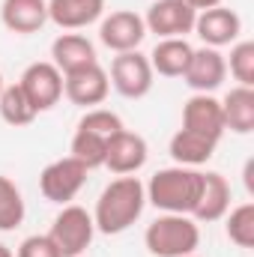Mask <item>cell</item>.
Returning a JSON list of instances; mask_svg holds the SVG:
<instances>
[{
	"instance_id": "cell-1",
	"label": "cell",
	"mask_w": 254,
	"mask_h": 257,
	"mask_svg": "<svg viewBox=\"0 0 254 257\" xmlns=\"http://www.w3.org/2000/svg\"><path fill=\"white\" fill-rule=\"evenodd\" d=\"M147 206V192H144V183L138 177H117L111 180L99 200H96V209H93V224L99 233L105 236H117V233H126L129 227L141 218Z\"/></svg>"
},
{
	"instance_id": "cell-2",
	"label": "cell",
	"mask_w": 254,
	"mask_h": 257,
	"mask_svg": "<svg viewBox=\"0 0 254 257\" xmlns=\"http://www.w3.org/2000/svg\"><path fill=\"white\" fill-rule=\"evenodd\" d=\"M200 186H203V171L174 165V168L156 171L144 186V192H147V203H153L162 212L191 215L200 197Z\"/></svg>"
},
{
	"instance_id": "cell-3",
	"label": "cell",
	"mask_w": 254,
	"mask_h": 257,
	"mask_svg": "<svg viewBox=\"0 0 254 257\" xmlns=\"http://www.w3.org/2000/svg\"><path fill=\"white\" fill-rule=\"evenodd\" d=\"M144 245L153 257H186L200 245V224L191 215L162 212L156 221L147 224Z\"/></svg>"
},
{
	"instance_id": "cell-4",
	"label": "cell",
	"mask_w": 254,
	"mask_h": 257,
	"mask_svg": "<svg viewBox=\"0 0 254 257\" xmlns=\"http://www.w3.org/2000/svg\"><path fill=\"white\" fill-rule=\"evenodd\" d=\"M57 245L60 257H81L93 236H96V224H93V212H87L84 206H75V203H66L63 209L57 212L54 224H51V233H48Z\"/></svg>"
},
{
	"instance_id": "cell-5",
	"label": "cell",
	"mask_w": 254,
	"mask_h": 257,
	"mask_svg": "<svg viewBox=\"0 0 254 257\" xmlns=\"http://www.w3.org/2000/svg\"><path fill=\"white\" fill-rule=\"evenodd\" d=\"M87 174L90 171L78 159L63 156V159H57V162H51V165L42 168V174H39V192H42L45 200L66 206L69 200H75V194L84 189Z\"/></svg>"
},
{
	"instance_id": "cell-6",
	"label": "cell",
	"mask_w": 254,
	"mask_h": 257,
	"mask_svg": "<svg viewBox=\"0 0 254 257\" xmlns=\"http://www.w3.org/2000/svg\"><path fill=\"white\" fill-rule=\"evenodd\" d=\"M18 87L24 90V96L36 108V114H42V111H51L63 99V72L51 60H39L21 72Z\"/></svg>"
},
{
	"instance_id": "cell-7",
	"label": "cell",
	"mask_w": 254,
	"mask_h": 257,
	"mask_svg": "<svg viewBox=\"0 0 254 257\" xmlns=\"http://www.w3.org/2000/svg\"><path fill=\"white\" fill-rule=\"evenodd\" d=\"M111 87L123 96V99H144L150 90H153V66L150 60L141 54V51H126V54H117L111 60Z\"/></svg>"
},
{
	"instance_id": "cell-8",
	"label": "cell",
	"mask_w": 254,
	"mask_h": 257,
	"mask_svg": "<svg viewBox=\"0 0 254 257\" xmlns=\"http://www.w3.org/2000/svg\"><path fill=\"white\" fill-rule=\"evenodd\" d=\"M194 18L197 12L183 0H153L144 24L147 33H156L159 39H186V33L194 30Z\"/></svg>"
},
{
	"instance_id": "cell-9",
	"label": "cell",
	"mask_w": 254,
	"mask_h": 257,
	"mask_svg": "<svg viewBox=\"0 0 254 257\" xmlns=\"http://www.w3.org/2000/svg\"><path fill=\"white\" fill-rule=\"evenodd\" d=\"M108 93H111V78L99 63L81 66V69L63 75V96L78 108L90 111V108L102 105L108 99Z\"/></svg>"
},
{
	"instance_id": "cell-10",
	"label": "cell",
	"mask_w": 254,
	"mask_h": 257,
	"mask_svg": "<svg viewBox=\"0 0 254 257\" xmlns=\"http://www.w3.org/2000/svg\"><path fill=\"white\" fill-rule=\"evenodd\" d=\"M147 36V24L144 15L132 12V9H117L108 18H102L99 24V42L105 48H111L114 54H126V51H138V45Z\"/></svg>"
},
{
	"instance_id": "cell-11",
	"label": "cell",
	"mask_w": 254,
	"mask_h": 257,
	"mask_svg": "<svg viewBox=\"0 0 254 257\" xmlns=\"http://www.w3.org/2000/svg\"><path fill=\"white\" fill-rule=\"evenodd\" d=\"M191 33H197L206 48H224V45L239 42L242 18H239L233 9H227V6H212V9L197 12Z\"/></svg>"
},
{
	"instance_id": "cell-12",
	"label": "cell",
	"mask_w": 254,
	"mask_h": 257,
	"mask_svg": "<svg viewBox=\"0 0 254 257\" xmlns=\"http://www.w3.org/2000/svg\"><path fill=\"white\" fill-rule=\"evenodd\" d=\"M147 156H150V147H147L144 135L123 128L114 138H108L105 168L111 174H117V177H129V174H138L147 165Z\"/></svg>"
},
{
	"instance_id": "cell-13",
	"label": "cell",
	"mask_w": 254,
	"mask_h": 257,
	"mask_svg": "<svg viewBox=\"0 0 254 257\" xmlns=\"http://www.w3.org/2000/svg\"><path fill=\"white\" fill-rule=\"evenodd\" d=\"M186 84H189L194 93H212L224 84L227 78V63H224V54L218 48H194L191 51L189 69H186Z\"/></svg>"
},
{
	"instance_id": "cell-14",
	"label": "cell",
	"mask_w": 254,
	"mask_h": 257,
	"mask_svg": "<svg viewBox=\"0 0 254 257\" xmlns=\"http://www.w3.org/2000/svg\"><path fill=\"white\" fill-rule=\"evenodd\" d=\"M183 128L209 135L215 141H221L224 128V114H221V102L212 93H194L189 102L183 105Z\"/></svg>"
},
{
	"instance_id": "cell-15",
	"label": "cell",
	"mask_w": 254,
	"mask_h": 257,
	"mask_svg": "<svg viewBox=\"0 0 254 257\" xmlns=\"http://www.w3.org/2000/svg\"><path fill=\"white\" fill-rule=\"evenodd\" d=\"M227 209H230V183H227V177H221L218 171H206L191 218L197 224H212V221H221L227 215Z\"/></svg>"
},
{
	"instance_id": "cell-16",
	"label": "cell",
	"mask_w": 254,
	"mask_h": 257,
	"mask_svg": "<svg viewBox=\"0 0 254 257\" xmlns=\"http://www.w3.org/2000/svg\"><path fill=\"white\" fill-rule=\"evenodd\" d=\"M0 21L9 33H39L48 21V0H3Z\"/></svg>"
},
{
	"instance_id": "cell-17",
	"label": "cell",
	"mask_w": 254,
	"mask_h": 257,
	"mask_svg": "<svg viewBox=\"0 0 254 257\" xmlns=\"http://www.w3.org/2000/svg\"><path fill=\"white\" fill-rule=\"evenodd\" d=\"M215 147H218L215 138L200 135V132H191V128H180V132L171 138L168 153H171V159H174L177 165H183V168H200V165H206V162L215 156Z\"/></svg>"
},
{
	"instance_id": "cell-18",
	"label": "cell",
	"mask_w": 254,
	"mask_h": 257,
	"mask_svg": "<svg viewBox=\"0 0 254 257\" xmlns=\"http://www.w3.org/2000/svg\"><path fill=\"white\" fill-rule=\"evenodd\" d=\"M105 12V0H48V21L60 30H81L99 21Z\"/></svg>"
},
{
	"instance_id": "cell-19",
	"label": "cell",
	"mask_w": 254,
	"mask_h": 257,
	"mask_svg": "<svg viewBox=\"0 0 254 257\" xmlns=\"http://www.w3.org/2000/svg\"><path fill=\"white\" fill-rule=\"evenodd\" d=\"M51 63L66 75V72H75L81 66L99 63V60H96V48H93V42L87 36H81V33H60L51 42Z\"/></svg>"
},
{
	"instance_id": "cell-20",
	"label": "cell",
	"mask_w": 254,
	"mask_h": 257,
	"mask_svg": "<svg viewBox=\"0 0 254 257\" xmlns=\"http://www.w3.org/2000/svg\"><path fill=\"white\" fill-rule=\"evenodd\" d=\"M191 51L194 48L189 45V39H159L147 60L153 66V72L162 78H183L189 69Z\"/></svg>"
},
{
	"instance_id": "cell-21",
	"label": "cell",
	"mask_w": 254,
	"mask_h": 257,
	"mask_svg": "<svg viewBox=\"0 0 254 257\" xmlns=\"http://www.w3.org/2000/svg\"><path fill=\"white\" fill-rule=\"evenodd\" d=\"M221 114H224V128L236 135H248L254 128V87H233L221 99Z\"/></svg>"
},
{
	"instance_id": "cell-22",
	"label": "cell",
	"mask_w": 254,
	"mask_h": 257,
	"mask_svg": "<svg viewBox=\"0 0 254 257\" xmlns=\"http://www.w3.org/2000/svg\"><path fill=\"white\" fill-rule=\"evenodd\" d=\"M105 153H108V138L93 135L87 128H75L72 144H69L72 159H78L87 171H96V168H105Z\"/></svg>"
},
{
	"instance_id": "cell-23",
	"label": "cell",
	"mask_w": 254,
	"mask_h": 257,
	"mask_svg": "<svg viewBox=\"0 0 254 257\" xmlns=\"http://www.w3.org/2000/svg\"><path fill=\"white\" fill-rule=\"evenodd\" d=\"M0 120L15 128L30 126L36 120V108L30 105V99L24 96V90L18 84H9L0 90Z\"/></svg>"
},
{
	"instance_id": "cell-24",
	"label": "cell",
	"mask_w": 254,
	"mask_h": 257,
	"mask_svg": "<svg viewBox=\"0 0 254 257\" xmlns=\"http://www.w3.org/2000/svg\"><path fill=\"white\" fill-rule=\"evenodd\" d=\"M224 233L233 245L239 248H254V203H239L227 209L224 215Z\"/></svg>"
},
{
	"instance_id": "cell-25",
	"label": "cell",
	"mask_w": 254,
	"mask_h": 257,
	"mask_svg": "<svg viewBox=\"0 0 254 257\" xmlns=\"http://www.w3.org/2000/svg\"><path fill=\"white\" fill-rule=\"evenodd\" d=\"M24 197L21 189L9 180V177H0V230H15L21 227L24 221Z\"/></svg>"
},
{
	"instance_id": "cell-26",
	"label": "cell",
	"mask_w": 254,
	"mask_h": 257,
	"mask_svg": "<svg viewBox=\"0 0 254 257\" xmlns=\"http://www.w3.org/2000/svg\"><path fill=\"white\" fill-rule=\"evenodd\" d=\"M227 72L239 81V87H254V42H233Z\"/></svg>"
},
{
	"instance_id": "cell-27",
	"label": "cell",
	"mask_w": 254,
	"mask_h": 257,
	"mask_svg": "<svg viewBox=\"0 0 254 257\" xmlns=\"http://www.w3.org/2000/svg\"><path fill=\"white\" fill-rule=\"evenodd\" d=\"M78 128H87L93 135H102V138H114L117 132H123V120L120 114L108 111V108H90L81 120H78Z\"/></svg>"
},
{
	"instance_id": "cell-28",
	"label": "cell",
	"mask_w": 254,
	"mask_h": 257,
	"mask_svg": "<svg viewBox=\"0 0 254 257\" xmlns=\"http://www.w3.org/2000/svg\"><path fill=\"white\" fill-rule=\"evenodd\" d=\"M15 257H60V251H57V245L48 233H33L18 245Z\"/></svg>"
},
{
	"instance_id": "cell-29",
	"label": "cell",
	"mask_w": 254,
	"mask_h": 257,
	"mask_svg": "<svg viewBox=\"0 0 254 257\" xmlns=\"http://www.w3.org/2000/svg\"><path fill=\"white\" fill-rule=\"evenodd\" d=\"M183 3H189L194 12H203V9H212V6H221L224 0H183Z\"/></svg>"
},
{
	"instance_id": "cell-30",
	"label": "cell",
	"mask_w": 254,
	"mask_h": 257,
	"mask_svg": "<svg viewBox=\"0 0 254 257\" xmlns=\"http://www.w3.org/2000/svg\"><path fill=\"white\" fill-rule=\"evenodd\" d=\"M0 257H15V254H12V251H9V248H6V245L0 242Z\"/></svg>"
},
{
	"instance_id": "cell-31",
	"label": "cell",
	"mask_w": 254,
	"mask_h": 257,
	"mask_svg": "<svg viewBox=\"0 0 254 257\" xmlns=\"http://www.w3.org/2000/svg\"><path fill=\"white\" fill-rule=\"evenodd\" d=\"M3 87H6V84H3V75H0V90H3Z\"/></svg>"
},
{
	"instance_id": "cell-32",
	"label": "cell",
	"mask_w": 254,
	"mask_h": 257,
	"mask_svg": "<svg viewBox=\"0 0 254 257\" xmlns=\"http://www.w3.org/2000/svg\"><path fill=\"white\" fill-rule=\"evenodd\" d=\"M186 257H197V254H186Z\"/></svg>"
}]
</instances>
